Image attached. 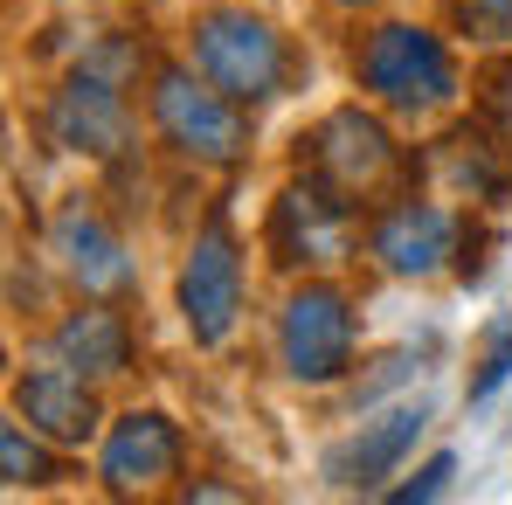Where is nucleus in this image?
<instances>
[{
    "instance_id": "obj_1",
    "label": "nucleus",
    "mask_w": 512,
    "mask_h": 505,
    "mask_svg": "<svg viewBox=\"0 0 512 505\" xmlns=\"http://www.w3.org/2000/svg\"><path fill=\"white\" fill-rule=\"evenodd\" d=\"M187 49H194V70L215 90H229L236 104H270L291 84V42L250 7H208Z\"/></svg>"
},
{
    "instance_id": "obj_2",
    "label": "nucleus",
    "mask_w": 512,
    "mask_h": 505,
    "mask_svg": "<svg viewBox=\"0 0 512 505\" xmlns=\"http://www.w3.org/2000/svg\"><path fill=\"white\" fill-rule=\"evenodd\" d=\"M360 90L381 97L388 111H409V118H429L457 97V63L443 49V35L429 28H409V21H388L360 42Z\"/></svg>"
},
{
    "instance_id": "obj_3",
    "label": "nucleus",
    "mask_w": 512,
    "mask_h": 505,
    "mask_svg": "<svg viewBox=\"0 0 512 505\" xmlns=\"http://www.w3.org/2000/svg\"><path fill=\"white\" fill-rule=\"evenodd\" d=\"M153 125L180 160L194 167H236L250 153V118L229 90H215L208 77H187V70H160L153 84Z\"/></svg>"
},
{
    "instance_id": "obj_4",
    "label": "nucleus",
    "mask_w": 512,
    "mask_h": 505,
    "mask_svg": "<svg viewBox=\"0 0 512 505\" xmlns=\"http://www.w3.org/2000/svg\"><path fill=\"white\" fill-rule=\"evenodd\" d=\"M353 339H360V326H353L346 291L305 284V291H291V305L277 319V367L305 388H326L353 367Z\"/></svg>"
},
{
    "instance_id": "obj_5",
    "label": "nucleus",
    "mask_w": 512,
    "mask_h": 505,
    "mask_svg": "<svg viewBox=\"0 0 512 505\" xmlns=\"http://www.w3.org/2000/svg\"><path fill=\"white\" fill-rule=\"evenodd\" d=\"M180 319L194 346H222L243 319V250L222 215H208V229L194 236V250L180 263Z\"/></svg>"
},
{
    "instance_id": "obj_6",
    "label": "nucleus",
    "mask_w": 512,
    "mask_h": 505,
    "mask_svg": "<svg viewBox=\"0 0 512 505\" xmlns=\"http://www.w3.org/2000/svg\"><path fill=\"white\" fill-rule=\"evenodd\" d=\"M402 167V146H395V132L374 118V111H360V104H340V111H326L319 118V132H312V173H326L340 194H374V187H388Z\"/></svg>"
},
{
    "instance_id": "obj_7",
    "label": "nucleus",
    "mask_w": 512,
    "mask_h": 505,
    "mask_svg": "<svg viewBox=\"0 0 512 505\" xmlns=\"http://www.w3.org/2000/svg\"><path fill=\"white\" fill-rule=\"evenodd\" d=\"M346 236H353V194H340L326 173L291 180L277 194V215H270V250H277V263H340Z\"/></svg>"
},
{
    "instance_id": "obj_8",
    "label": "nucleus",
    "mask_w": 512,
    "mask_h": 505,
    "mask_svg": "<svg viewBox=\"0 0 512 505\" xmlns=\"http://www.w3.org/2000/svg\"><path fill=\"white\" fill-rule=\"evenodd\" d=\"M125 77H104V70H77L70 84L49 97V139L63 146V153H90V160H111L118 146H125V132H132V118H125Z\"/></svg>"
},
{
    "instance_id": "obj_9",
    "label": "nucleus",
    "mask_w": 512,
    "mask_h": 505,
    "mask_svg": "<svg viewBox=\"0 0 512 505\" xmlns=\"http://www.w3.org/2000/svg\"><path fill=\"white\" fill-rule=\"evenodd\" d=\"M49 256L63 263V277H70L77 291H90V298H111V291L132 284V256L118 243V229L90 208L84 194L56 208V222H49Z\"/></svg>"
},
{
    "instance_id": "obj_10",
    "label": "nucleus",
    "mask_w": 512,
    "mask_h": 505,
    "mask_svg": "<svg viewBox=\"0 0 512 505\" xmlns=\"http://www.w3.org/2000/svg\"><path fill=\"white\" fill-rule=\"evenodd\" d=\"M173 471H180V429H173V416H160V409H132V416L111 422L104 457H97L104 492L132 499V492H153L160 478H173Z\"/></svg>"
},
{
    "instance_id": "obj_11",
    "label": "nucleus",
    "mask_w": 512,
    "mask_h": 505,
    "mask_svg": "<svg viewBox=\"0 0 512 505\" xmlns=\"http://www.w3.org/2000/svg\"><path fill=\"white\" fill-rule=\"evenodd\" d=\"M423 422H429L423 402H402V409H388L381 422H360L346 443L326 450V478H333L340 492H374V485H381V478H395V464L416 450Z\"/></svg>"
},
{
    "instance_id": "obj_12",
    "label": "nucleus",
    "mask_w": 512,
    "mask_h": 505,
    "mask_svg": "<svg viewBox=\"0 0 512 505\" xmlns=\"http://www.w3.org/2000/svg\"><path fill=\"white\" fill-rule=\"evenodd\" d=\"M14 416L28 422V429H42L49 443H90L97 436V395H90V374H77V367H35V374H21L14 381Z\"/></svg>"
},
{
    "instance_id": "obj_13",
    "label": "nucleus",
    "mask_w": 512,
    "mask_h": 505,
    "mask_svg": "<svg viewBox=\"0 0 512 505\" xmlns=\"http://www.w3.org/2000/svg\"><path fill=\"white\" fill-rule=\"evenodd\" d=\"M450 236H457L450 208H436V201H395V208L374 222L367 243H374V263H381L388 277H429V270H443Z\"/></svg>"
},
{
    "instance_id": "obj_14",
    "label": "nucleus",
    "mask_w": 512,
    "mask_h": 505,
    "mask_svg": "<svg viewBox=\"0 0 512 505\" xmlns=\"http://www.w3.org/2000/svg\"><path fill=\"white\" fill-rule=\"evenodd\" d=\"M49 353H56L63 367L90 374V381H111V374L132 367V326H125V312H111V305H84V312H70V319L49 333Z\"/></svg>"
},
{
    "instance_id": "obj_15",
    "label": "nucleus",
    "mask_w": 512,
    "mask_h": 505,
    "mask_svg": "<svg viewBox=\"0 0 512 505\" xmlns=\"http://www.w3.org/2000/svg\"><path fill=\"white\" fill-rule=\"evenodd\" d=\"M443 146H450V153H443V173H450L457 187H471L478 201L506 187V160H499V146H492V139H471V132H457V139H443Z\"/></svg>"
},
{
    "instance_id": "obj_16",
    "label": "nucleus",
    "mask_w": 512,
    "mask_h": 505,
    "mask_svg": "<svg viewBox=\"0 0 512 505\" xmlns=\"http://www.w3.org/2000/svg\"><path fill=\"white\" fill-rule=\"evenodd\" d=\"M42 429H28V422H0V464H7V485L21 492V485H56V457L35 443Z\"/></svg>"
},
{
    "instance_id": "obj_17",
    "label": "nucleus",
    "mask_w": 512,
    "mask_h": 505,
    "mask_svg": "<svg viewBox=\"0 0 512 505\" xmlns=\"http://www.w3.org/2000/svg\"><path fill=\"white\" fill-rule=\"evenodd\" d=\"M450 478H457V457H450V450H436L423 471H416L409 485H395L388 499H395V505H429V499H443V492H450Z\"/></svg>"
},
{
    "instance_id": "obj_18",
    "label": "nucleus",
    "mask_w": 512,
    "mask_h": 505,
    "mask_svg": "<svg viewBox=\"0 0 512 505\" xmlns=\"http://www.w3.org/2000/svg\"><path fill=\"white\" fill-rule=\"evenodd\" d=\"M506 381H512V319L499 326V339L485 346V360H478V374H471V402H492Z\"/></svg>"
},
{
    "instance_id": "obj_19",
    "label": "nucleus",
    "mask_w": 512,
    "mask_h": 505,
    "mask_svg": "<svg viewBox=\"0 0 512 505\" xmlns=\"http://www.w3.org/2000/svg\"><path fill=\"white\" fill-rule=\"evenodd\" d=\"M450 14L471 35H485V42H506L512 35V0H450Z\"/></svg>"
},
{
    "instance_id": "obj_20",
    "label": "nucleus",
    "mask_w": 512,
    "mask_h": 505,
    "mask_svg": "<svg viewBox=\"0 0 512 505\" xmlns=\"http://www.w3.org/2000/svg\"><path fill=\"white\" fill-rule=\"evenodd\" d=\"M346 7H367V0H346Z\"/></svg>"
}]
</instances>
